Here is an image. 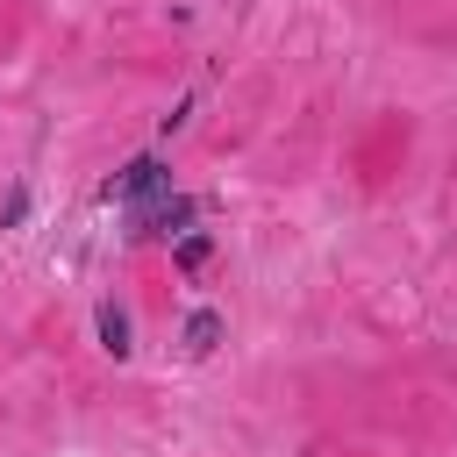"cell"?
Listing matches in <instances>:
<instances>
[{
	"label": "cell",
	"mask_w": 457,
	"mask_h": 457,
	"mask_svg": "<svg viewBox=\"0 0 457 457\" xmlns=\"http://www.w3.org/2000/svg\"><path fill=\"white\" fill-rule=\"evenodd\" d=\"M193 228V200L186 193H164L150 207H136V236H186Z\"/></svg>",
	"instance_id": "cell-2"
},
{
	"label": "cell",
	"mask_w": 457,
	"mask_h": 457,
	"mask_svg": "<svg viewBox=\"0 0 457 457\" xmlns=\"http://www.w3.org/2000/svg\"><path fill=\"white\" fill-rule=\"evenodd\" d=\"M221 328H228V321H221L214 307H200V314H186V350H193V357H207V350L221 343Z\"/></svg>",
	"instance_id": "cell-4"
},
{
	"label": "cell",
	"mask_w": 457,
	"mask_h": 457,
	"mask_svg": "<svg viewBox=\"0 0 457 457\" xmlns=\"http://www.w3.org/2000/svg\"><path fill=\"white\" fill-rule=\"evenodd\" d=\"M93 328H100V350H107V357H129V314H121L114 300L93 307Z\"/></svg>",
	"instance_id": "cell-3"
},
{
	"label": "cell",
	"mask_w": 457,
	"mask_h": 457,
	"mask_svg": "<svg viewBox=\"0 0 457 457\" xmlns=\"http://www.w3.org/2000/svg\"><path fill=\"white\" fill-rule=\"evenodd\" d=\"M21 214H29V193H21V186H14V193H7V207H0V221H7V228H14V221H21Z\"/></svg>",
	"instance_id": "cell-6"
},
{
	"label": "cell",
	"mask_w": 457,
	"mask_h": 457,
	"mask_svg": "<svg viewBox=\"0 0 457 457\" xmlns=\"http://www.w3.org/2000/svg\"><path fill=\"white\" fill-rule=\"evenodd\" d=\"M171 193V179H164V164L143 150V157H129L114 179H107V200H121V207H150V200H164Z\"/></svg>",
	"instance_id": "cell-1"
},
{
	"label": "cell",
	"mask_w": 457,
	"mask_h": 457,
	"mask_svg": "<svg viewBox=\"0 0 457 457\" xmlns=\"http://www.w3.org/2000/svg\"><path fill=\"white\" fill-rule=\"evenodd\" d=\"M207 257H214V236H207V228H186V236L171 243V264H179V271H200Z\"/></svg>",
	"instance_id": "cell-5"
}]
</instances>
